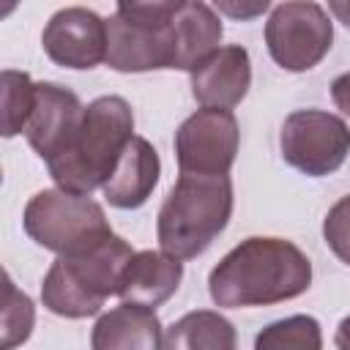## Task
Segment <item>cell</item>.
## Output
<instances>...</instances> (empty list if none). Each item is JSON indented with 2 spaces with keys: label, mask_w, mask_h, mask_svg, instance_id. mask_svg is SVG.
Wrapping results in <instances>:
<instances>
[{
  "label": "cell",
  "mask_w": 350,
  "mask_h": 350,
  "mask_svg": "<svg viewBox=\"0 0 350 350\" xmlns=\"http://www.w3.org/2000/svg\"><path fill=\"white\" fill-rule=\"evenodd\" d=\"M312 284L309 257L284 238L254 235L230 249L208 276L216 306H271L298 298Z\"/></svg>",
  "instance_id": "obj_1"
},
{
  "label": "cell",
  "mask_w": 350,
  "mask_h": 350,
  "mask_svg": "<svg viewBox=\"0 0 350 350\" xmlns=\"http://www.w3.org/2000/svg\"><path fill=\"white\" fill-rule=\"evenodd\" d=\"M134 139V112L123 96L93 98L68 145L46 164L57 189L90 197L104 189L118 159Z\"/></svg>",
  "instance_id": "obj_2"
},
{
  "label": "cell",
  "mask_w": 350,
  "mask_h": 350,
  "mask_svg": "<svg viewBox=\"0 0 350 350\" xmlns=\"http://www.w3.org/2000/svg\"><path fill=\"white\" fill-rule=\"evenodd\" d=\"M230 175L180 172L156 216V235L164 254L191 260L202 254L232 216Z\"/></svg>",
  "instance_id": "obj_3"
},
{
  "label": "cell",
  "mask_w": 350,
  "mask_h": 350,
  "mask_svg": "<svg viewBox=\"0 0 350 350\" xmlns=\"http://www.w3.org/2000/svg\"><path fill=\"white\" fill-rule=\"evenodd\" d=\"M134 254L131 243L115 232L85 252L60 254L41 282L44 306L68 320L98 314L104 301L118 295L123 271Z\"/></svg>",
  "instance_id": "obj_4"
},
{
  "label": "cell",
  "mask_w": 350,
  "mask_h": 350,
  "mask_svg": "<svg viewBox=\"0 0 350 350\" xmlns=\"http://www.w3.org/2000/svg\"><path fill=\"white\" fill-rule=\"evenodd\" d=\"M180 0L118 3L107 19V66L123 74L175 68L172 16Z\"/></svg>",
  "instance_id": "obj_5"
},
{
  "label": "cell",
  "mask_w": 350,
  "mask_h": 350,
  "mask_svg": "<svg viewBox=\"0 0 350 350\" xmlns=\"http://www.w3.org/2000/svg\"><path fill=\"white\" fill-rule=\"evenodd\" d=\"M22 227L38 246L60 254L85 252L112 235L104 208L93 197L63 189L36 191L22 213Z\"/></svg>",
  "instance_id": "obj_6"
},
{
  "label": "cell",
  "mask_w": 350,
  "mask_h": 350,
  "mask_svg": "<svg viewBox=\"0 0 350 350\" xmlns=\"http://www.w3.org/2000/svg\"><path fill=\"white\" fill-rule=\"evenodd\" d=\"M334 44V22L320 3H279L265 22V46L276 66L301 74L314 68Z\"/></svg>",
  "instance_id": "obj_7"
},
{
  "label": "cell",
  "mask_w": 350,
  "mask_h": 350,
  "mask_svg": "<svg viewBox=\"0 0 350 350\" xmlns=\"http://www.w3.org/2000/svg\"><path fill=\"white\" fill-rule=\"evenodd\" d=\"M279 150L293 170L309 178L331 175L350 153V126L325 109H295L282 123Z\"/></svg>",
  "instance_id": "obj_8"
},
{
  "label": "cell",
  "mask_w": 350,
  "mask_h": 350,
  "mask_svg": "<svg viewBox=\"0 0 350 350\" xmlns=\"http://www.w3.org/2000/svg\"><path fill=\"white\" fill-rule=\"evenodd\" d=\"M241 145L230 109H197L175 131V159L189 175H227Z\"/></svg>",
  "instance_id": "obj_9"
},
{
  "label": "cell",
  "mask_w": 350,
  "mask_h": 350,
  "mask_svg": "<svg viewBox=\"0 0 350 350\" xmlns=\"http://www.w3.org/2000/svg\"><path fill=\"white\" fill-rule=\"evenodd\" d=\"M107 19L82 5L60 8L41 33V46L55 66L85 71L107 63Z\"/></svg>",
  "instance_id": "obj_10"
},
{
  "label": "cell",
  "mask_w": 350,
  "mask_h": 350,
  "mask_svg": "<svg viewBox=\"0 0 350 350\" xmlns=\"http://www.w3.org/2000/svg\"><path fill=\"white\" fill-rule=\"evenodd\" d=\"M82 101L74 90L57 85V82H38L36 88V109L27 120L25 137L30 148L44 159L46 164L60 156V150L68 145L71 134L77 131L82 120Z\"/></svg>",
  "instance_id": "obj_11"
},
{
  "label": "cell",
  "mask_w": 350,
  "mask_h": 350,
  "mask_svg": "<svg viewBox=\"0 0 350 350\" xmlns=\"http://www.w3.org/2000/svg\"><path fill=\"white\" fill-rule=\"evenodd\" d=\"M252 88V60L246 46H219L191 71V96L202 109H232Z\"/></svg>",
  "instance_id": "obj_12"
},
{
  "label": "cell",
  "mask_w": 350,
  "mask_h": 350,
  "mask_svg": "<svg viewBox=\"0 0 350 350\" xmlns=\"http://www.w3.org/2000/svg\"><path fill=\"white\" fill-rule=\"evenodd\" d=\"M159 175H161V161H159L156 148L145 137L134 134V139L118 159L109 180L104 183L101 191L112 208L134 211L148 202V197L153 194V189L159 183Z\"/></svg>",
  "instance_id": "obj_13"
},
{
  "label": "cell",
  "mask_w": 350,
  "mask_h": 350,
  "mask_svg": "<svg viewBox=\"0 0 350 350\" xmlns=\"http://www.w3.org/2000/svg\"><path fill=\"white\" fill-rule=\"evenodd\" d=\"M180 279H183V262L180 260H175L164 252L142 249L126 265L118 295L123 304L156 309L170 295H175Z\"/></svg>",
  "instance_id": "obj_14"
},
{
  "label": "cell",
  "mask_w": 350,
  "mask_h": 350,
  "mask_svg": "<svg viewBox=\"0 0 350 350\" xmlns=\"http://www.w3.org/2000/svg\"><path fill=\"white\" fill-rule=\"evenodd\" d=\"M90 350H164V331L153 309L120 304L96 320Z\"/></svg>",
  "instance_id": "obj_15"
},
{
  "label": "cell",
  "mask_w": 350,
  "mask_h": 350,
  "mask_svg": "<svg viewBox=\"0 0 350 350\" xmlns=\"http://www.w3.org/2000/svg\"><path fill=\"white\" fill-rule=\"evenodd\" d=\"M175 27V68L194 71L202 60H208L221 41V19L208 3H178L172 16Z\"/></svg>",
  "instance_id": "obj_16"
},
{
  "label": "cell",
  "mask_w": 350,
  "mask_h": 350,
  "mask_svg": "<svg viewBox=\"0 0 350 350\" xmlns=\"http://www.w3.org/2000/svg\"><path fill=\"white\" fill-rule=\"evenodd\" d=\"M164 350H238V334L224 314L194 309L167 328Z\"/></svg>",
  "instance_id": "obj_17"
},
{
  "label": "cell",
  "mask_w": 350,
  "mask_h": 350,
  "mask_svg": "<svg viewBox=\"0 0 350 350\" xmlns=\"http://www.w3.org/2000/svg\"><path fill=\"white\" fill-rule=\"evenodd\" d=\"M254 350H323V331L312 314H290L268 323L257 339Z\"/></svg>",
  "instance_id": "obj_18"
},
{
  "label": "cell",
  "mask_w": 350,
  "mask_h": 350,
  "mask_svg": "<svg viewBox=\"0 0 350 350\" xmlns=\"http://www.w3.org/2000/svg\"><path fill=\"white\" fill-rule=\"evenodd\" d=\"M3 82V137H16L27 129V120L36 109V88L38 82L30 79L25 71L5 68L0 74Z\"/></svg>",
  "instance_id": "obj_19"
},
{
  "label": "cell",
  "mask_w": 350,
  "mask_h": 350,
  "mask_svg": "<svg viewBox=\"0 0 350 350\" xmlns=\"http://www.w3.org/2000/svg\"><path fill=\"white\" fill-rule=\"evenodd\" d=\"M36 323V306L27 293H22L11 276L5 273V304H3V339L0 350H14L16 345L27 342Z\"/></svg>",
  "instance_id": "obj_20"
},
{
  "label": "cell",
  "mask_w": 350,
  "mask_h": 350,
  "mask_svg": "<svg viewBox=\"0 0 350 350\" xmlns=\"http://www.w3.org/2000/svg\"><path fill=\"white\" fill-rule=\"evenodd\" d=\"M323 238L328 249L350 265V194H345L339 202H334L323 219Z\"/></svg>",
  "instance_id": "obj_21"
},
{
  "label": "cell",
  "mask_w": 350,
  "mask_h": 350,
  "mask_svg": "<svg viewBox=\"0 0 350 350\" xmlns=\"http://www.w3.org/2000/svg\"><path fill=\"white\" fill-rule=\"evenodd\" d=\"M213 8H216V14H227V16L243 22V19H254V16L265 14L271 8V3L268 0H254V3H230V0H224V3H216Z\"/></svg>",
  "instance_id": "obj_22"
},
{
  "label": "cell",
  "mask_w": 350,
  "mask_h": 350,
  "mask_svg": "<svg viewBox=\"0 0 350 350\" xmlns=\"http://www.w3.org/2000/svg\"><path fill=\"white\" fill-rule=\"evenodd\" d=\"M331 98H334L336 109H339L345 118H350V71L339 74V77L331 82Z\"/></svg>",
  "instance_id": "obj_23"
},
{
  "label": "cell",
  "mask_w": 350,
  "mask_h": 350,
  "mask_svg": "<svg viewBox=\"0 0 350 350\" xmlns=\"http://www.w3.org/2000/svg\"><path fill=\"white\" fill-rule=\"evenodd\" d=\"M328 14H334L345 27H350V0H331Z\"/></svg>",
  "instance_id": "obj_24"
},
{
  "label": "cell",
  "mask_w": 350,
  "mask_h": 350,
  "mask_svg": "<svg viewBox=\"0 0 350 350\" xmlns=\"http://www.w3.org/2000/svg\"><path fill=\"white\" fill-rule=\"evenodd\" d=\"M334 345H336V350H350V314L342 317V323L336 328V336H334Z\"/></svg>",
  "instance_id": "obj_25"
}]
</instances>
